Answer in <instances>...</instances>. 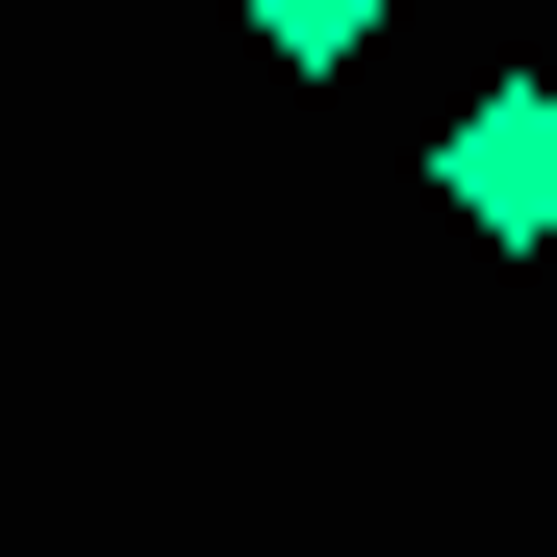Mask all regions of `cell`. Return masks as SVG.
Here are the masks:
<instances>
[{"mask_svg": "<svg viewBox=\"0 0 557 557\" xmlns=\"http://www.w3.org/2000/svg\"><path fill=\"white\" fill-rule=\"evenodd\" d=\"M431 203L482 253H557V76H482V102L431 127Z\"/></svg>", "mask_w": 557, "mask_h": 557, "instance_id": "obj_1", "label": "cell"}, {"mask_svg": "<svg viewBox=\"0 0 557 557\" xmlns=\"http://www.w3.org/2000/svg\"><path fill=\"white\" fill-rule=\"evenodd\" d=\"M228 26H253L278 76H330V51H381V26H406V0H228Z\"/></svg>", "mask_w": 557, "mask_h": 557, "instance_id": "obj_2", "label": "cell"}]
</instances>
